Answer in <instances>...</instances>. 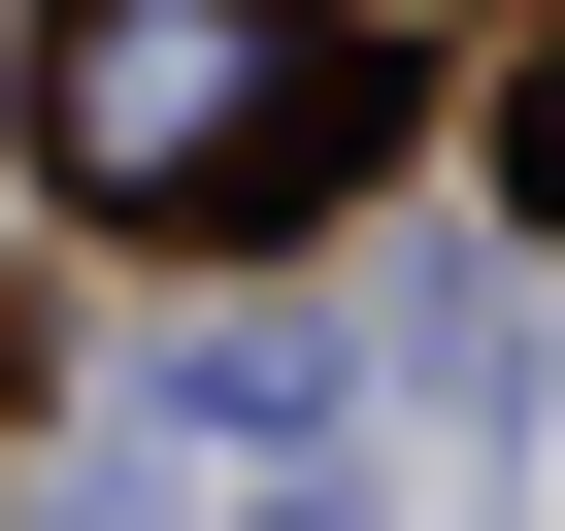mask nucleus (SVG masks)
<instances>
[{"label": "nucleus", "instance_id": "1", "mask_svg": "<svg viewBox=\"0 0 565 531\" xmlns=\"http://www.w3.org/2000/svg\"><path fill=\"white\" fill-rule=\"evenodd\" d=\"M34 133H67V199H200V166L300 133V34H266V0H67Z\"/></svg>", "mask_w": 565, "mask_h": 531}]
</instances>
